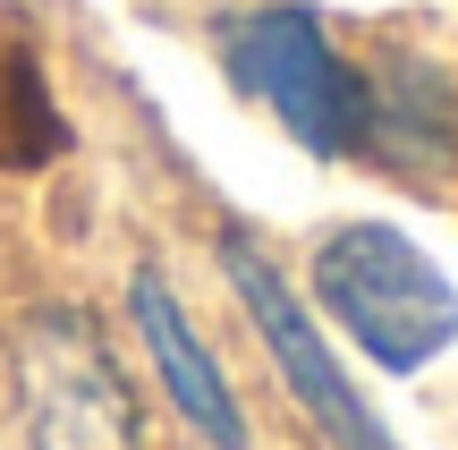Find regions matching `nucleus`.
Listing matches in <instances>:
<instances>
[{
  "instance_id": "1",
  "label": "nucleus",
  "mask_w": 458,
  "mask_h": 450,
  "mask_svg": "<svg viewBox=\"0 0 458 450\" xmlns=\"http://www.w3.org/2000/svg\"><path fill=\"white\" fill-rule=\"evenodd\" d=\"M314 298L331 306L348 340L374 357L382 374H416L458 340V289L433 272V255L391 221H357L331 230L314 255Z\"/></svg>"
},
{
  "instance_id": "2",
  "label": "nucleus",
  "mask_w": 458,
  "mask_h": 450,
  "mask_svg": "<svg viewBox=\"0 0 458 450\" xmlns=\"http://www.w3.org/2000/svg\"><path fill=\"white\" fill-rule=\"evenodd\" d=\"M221 68L238 94H255L314 162H348L365 145V77L340 60L331 26L306 0H263L221 26Z\"/></svg>"
},
{
  "instance_id": "3",
  "label": "nucleus",
  "mask_w": 458,
  "mask_h": 450,
  "mask_svg": "<svg viewBox=\"0 0 458 450\" xmlns=\"http://www.w3.org/2000/svg\"><path fill=\"white\" fill-rule=\"evenodd\" d=\"M221 272H229V289H238V306L255 315V332H263V349H272V366H280V383H289V400L306 408V417L323 425L340 450H391L382 417L357 400V391H348V374L331 366L323 332H314V323H306V306L289 298V281L263 264V247H255V238H238V230H229V238H221Z\"/></svg>"
},
{
  "instance_id": "4",
  "label": "nucleus",
  "mask_w": 458,
  "mask_h": 450,
  "mask_svg": "<svg viewBox=\"0 0 458 450\" xmlns=\"http://www.w3.org/2000/svg\"><path fill=\"white\" fill-rule=\"evenodd\" d=\"M26 408L34 450H136V400L85 315H43L26 340Z\"/></svg>"
},
{
  "instance_id": "5",
  "label": "nucleus",
  "mask_w": 458,
  "mask_h": 450,
  "mask_svg": "<svg viewBox=\"0 0 458 450\" xmlns=\"http://www.w3.org/2000/svg\"><path fill=\"white\" fill-rule=\"evenodd\" d=\"M128 306H136V332H145L153 366H162V383H170V408H179V417L196 425L213 450H246V408H238V391H229V374L213 366V349L196 340L187 306L170 298V281H162L153 264L128 281Z\"/></svg>"
},
{
  "instance_id": "6",
  "label": "nucleus",
  "mask_w": 458,
  "mask_h": 450,
  "mask_svg": "<svg viewBox=\"0 0 458 450\" xmlns=\"http://www.w3.org/2000/svg\"><path fill=\"white\" fill-rule=\"evenodd\" d=\"M357 153H382L399 179H442L458 162V85L433 60L399 51L382 77H365V145Z\"/></svg>"
},
{
  "instance_id": "7",
  "label": "nucleus",
  "mask_w": 458,
  "mask_h": 450,
  "mask_svg": "<svg viewBox=\"0 0 458 450\" xmlns=\"http://www.w3.org/2000/svg\"><path fill=\"white\" fill-rule=\"evenodd\" d=\"M60 145H68V128H60V111H51L43 60H34L26 43H9V60H0V162L9 170H43Z\"/></svg>"
}]
</instances>
